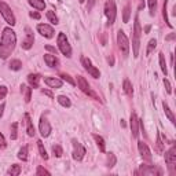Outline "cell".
<instances>
[{"label":"cell","instance_id":"cell-51","mask_svg":"<svg viewBox=\"0 0 176 176\" xmlns=\"http://www.w3.org/2000/svg\"><path fill=\"white\" fill-rule=\"evenodd\" d=\"M94 2H95V0H89V3H88V7H87V10H88V11H89V10L92 8V6H94Z\"/></svg>","mask_w":176,"mask_h":176},{"label":"cell","instance_id":"cell-21","mask_svg":"<svg viewBox=\"0 0 176 176\" xmlns=\"http://www.w3.org/2000/svg\"><path fill=\"white\" fill-rule=\"evenodd\" d=\"M28 3L33 7V8L39 10V11H43L45 8V3L44 0H28Z\"/></svg>","mask_w":176,"mask_h":176},{"label":"cell","instance_id":"cell-43","mask_svg":"<svg viewBox=\"0 0 176 176\" xmlns=\"http://www.w3.org/2000/svg\"><path fill=\"white\" fill-rule=\"evenodd\" d=\"M7 87L6 85H0V99H4L6 98V95H7Z\"/></svg>","mask_w":176,"mask_h":176},{"label":"cell","instance_id":"cell-47","mask_svg":"<svg viewBox=\"0 0 176 176\" xmlns=\"http://www.w3.org/2000/svg\"><path fill=\"white\" fill-rule=\"evenodd\" d=\"M29 15H30V18H35V19H40V18H41L40 14L36 13V11H30V13H29Z\"/></svg>","mask_w":176,"mask_h":176},{"label":"cell","instance_id":"cell-40","mask_svg":"<svg viewBox=\"0 0 176 176\" xmlns=\"http://www.w3.org/2000/svg\"><path fill=\"white\" fill-rule=\"evenodd\" d=\"M129 15H131V7L127 4V6L124 7V15H123V21H124L125 24L129 21Z\"/></svg>","mask_w":176,"mask_h":176},{"label":"cell","instance_id":"cell-46","mask_svg":"<svg viewBox=\"0 0 176 176\" xmlns=\"http://www.w3.org/2000/svg\"><path fill=\"white\" fill-rule=\"evenodd\" d=\"M45 50H47V51H50V52H52L54 55H56V48H55V47H52V45L47 44V45H45Z\"/></svg>","mask_w":176,"mask_h":176},{"label":"cell","instance_id":"cell-3","mask_svg":"<svg viewBox=\"0 0 176 176\" xmlns=\"http://www.w3.org/2000/svg\"><path fill=\"white\" fill-rule=\"evenodd\" d=\"M105 15L107 18V24L113 25L114 21H116V17H117V7H116L114 0H106V3H105Z\"/></svg>","mask_w":176,"mask_h":176},{"label":"cell","instance_id":"cell-39","mask_svg":"<svg viewBox=\"0 0 176 176\" xmlns=\"http://www.w3.org/2000/svg\"><path fill=\"white\" fill-rule=\"evenodd\" d=\"M156 8H157V0H149V10L152 17L156 14Z\"/></svg>","mask_w":176,"mask_h":176},{"label":"cell","instance_id":"cell-53","mask_svg":"<svg viewBox=\"0 0 176 176\" xmlns=\"http://www.w3.org/2000/svg\"><path fill=\"white\" fill-rule=\"evenodd\" d=\"M109 63L113 65V63H114V59H113V58H109Z\"/></svg>","mask_w":176,"mask_h":176},{"label":"cell","instance_id":"cell-31","mask_svg":"<svg viewBox=\"0 0 176 176\" xmlns=\"http://www.w3.org/2000/svg\"><path fill=\"white\" fill-rule=\"evenodd\" d=\"M160 66H161L163 73L167 76V74H168V69H167V62H165V55L163 52H160Z\"/></svg>","mask_w":176,"mask_h":176},{"label":"cell","instance_id":"cell-49","mask_svg":"<svg viewBox=\"0 0 176 176\" xmlns=\"http://www.w3.org/2000/svg\"><path fill=\"white\" fill-rule=\"evenodd\" d=\"M4 107H6L4 103H2V105H0V117H2L3 113H4Z\"/></svg>","mask_w":176,"mask_h":176},{"label":"cell","instance_id":"cell-54","mask_svg":"<svg viewBox=\"0 0 176 176\" xmlns=\"http://www.w3.org/2000/svg\"><path fill=\"white\" fill-rule=\"evenodd\" d=\"M78 2H80V3H84V2H85V0H78Z\"/></svg>","mask_w":176,"mask_h":176},{"label":"cell","instance_id":"cell-36","mask_svg":"<svg viewBox=\"0 0 176 176\" xmlns=\"http://www.w3.org/2000/svg\"><path fill=\"white\" fill-rule=\"evenodd\" d=\"M157 150H158L160 153H164V142H163V135L157 134Z\"/></svg>","mask_w":176,"mask_h":176},{"label":"cell","instance_id":"cell-6","mask_svg":"<svg viewBox=\"0 0 176 176\" xmlns=\"http://www.w3.org/2000/svg\"><path fill=\"white\" fill-rule=\"evenodd\" d=\"M0 14L3 15V18L6 19V22L8 25H11L14 26L17 22H15V17H14V14L11 11V8H10L8 4H6L4 2H0Z\"/></svg>","mask_w":176,"mask_h":176},{"label":"cell","instance_id":"cell-8","mask_svg":"<svg viewBox=\"0 0 176 176\" xmlns=\"http://www.w3.org/2000/svg\"><path fill=\"white\" fill-rule=\"evenodd\" d=\"M72 143H73V153H72V157H73V160H76V161H81L85 156L84 146H83L78 141H76V139H73Z\"/></svg>","mask_w":176,"mask_h":176},{"label":"cell","instance_id":"cell-26","mask_svg":"<svg viewBox=\"0 0 176 176\" xmlns=\"http://www.w3.org/2000/svg\"><path fill=\"white\" fill-rule=\"evenodd\" d=\"M163 107H164V112H165V116H167L168 118H169V121L172 124H175L176 123V120H175V116H173V113L171 112V109H169V106L167 105V103H163Z\"/></svg>","mask_w":176,"mask_h":176},{"label":"cell","instance_id":"cell-1","mask_svg":"<svg viewBox=\"0 0 176 176\" xmlns=\"http://www.w3.org/2000/svg\"><path fill=\"white\" fill-rule=\"evenodd\" d=\"M17 44V35L11 28H6L2 33V40H0V58L7 59L13 54Z\"/></svg>","mask_w":176,"mask_h":176},{"label":"cell","instance_id":"cell-12","mask_svg":"<svg viewBox=\"0 0 176 176\" xmlns=\"http://www.w3.org/2000/svg\"><path fill=\"white\" fill-rule=\"evenodd\" d=\"M25 32H26V36H25V39L22 40V48L24 50H30L32 45H33L35 43V36H33V32H32L30 28H25Z\"/></svg>","mask_w":176,"mask_h":176},{"label":"cell","instance_id":"cell-14","mask_svg":"<svg viewBox=\"0 0 176 176\" xmlns=\"http://www.w3.org/2000/svg\"><path fill=\"white\" fill-rule=\"evenodd\" d=\"M138 149H139V153H141L142 158L145 161H149V163H152V152H150V149L147 147L146 143H143L142 141L138 142Z\"/></svg>","mask_w":176,"mask_h":176},{"label":"cell","instance_id":"cell-44","mask_svg":"<svg viewBox=\"0 0 176 176\" xmlns=\"http://www.w3.org/2000/svg\"><path fill=\"white\" fill-rule=\"evenodd\" d=\"M164 85H165V89H167L168 94H172V87H171V83L168 78H164Z\"/></svg>","mask_w":176,"mask_h":176},{"label":"cell","instance_id":"cell-35","mask_svg":"<svg viewBox=\"0 0 176 176\" xmlns=\"http://www.w3.org/2000/svg\"><path fill=\"white\" fill-rule=\"evenodd\" d=\"M156 47H157V40H156V39H152V40L149 41V44H147V50H146L147 55H150V54L156 50Z\"/></svg>","mask_w":176,"mask_h":176},{"label":"cell","instance_id":"cell-45","mask_svg":"<svg viewBox=\"0 0 176 176\" xmlns=\"http://www.w3.org/2000/svg\"><path fill=\"white\" fill-rule=\"evenodd\" d=\"M6 139H4V136H3V134L2 132H0V149H4L6 147Z\"/></svg>","mask_w":176,"mask_h":176},{"label":"cell","instance_id":"cell-7","mask_svg":"<svg viewBox=\"0 0 176 176\" xmlns=\"http://www.w3.org/2000/svg\"><path fill=\"white\" fill-rule=\"evenodd\" d=\"M81 65L84 66V69L88 72V74L94 78H99L100 77V72L96 69V67L92 65L91 59L87 58V56H81Z\"/></svg>","mask_w":176,"mask_h":176},{"label":"cell","instance_id":"cell-37","mask_svg":"<svg viewBox=\"0 0 176 176\" xmlns=\"http://www.w3.org/2000/svg\"><path fill=\"white\" fill-rule=\"evenodd\" d=\"M52 153H54V156H55L56 158H59V157H62L63 150H62V147H61L59 145H54L52 146Z\"/></svg>","mask_w":176,"mask_h":176},{"label":"cell","instance_id":"cell-13","mask_svg":"<svg viewBox=\"0 0 176 176\" xmlns=\"http://www.w3.org/2000/svg\"><path fill=\"white\" fill-rule=\"evenodd\" d=\"M165 163L168 164L169 169H172V168L175 167V164H176V147L175 146H172L171 149L165 153Z\"/></svg>","mask_w":176,"mask_h":176},{"label":"cell","instance_id":"cell-11","mask_svg":"<svg viewBox=\"0 0 176 176\" xmlns=\"http://www.w3.org/2000/svg\"><path fill=\"white\" fill-rule=\"evenodd\" d=\"M37 32L41 36L47 37V39H52L54 35H55V30H54V28L51 26V25H48V24H39L37 25Z\"/></svg>","mask_w":176,"mask_h":176},{"label":"cell","instance_id":"cell-15","mask_svg":"<svg viewBox=\"0 0 176 176\" xmlns=\"http://www.w3.org/2000/svg\"><path fill=\"white\" fill-rule=\"evenodd\" d=\"M129 127H131V131H132V136H134V138H138L139 136V118L136 116V113H131Z\"/></svg>","mask_w":176,"mask_h":176},{"label":"cell","instance_id":"cell-48","mask_svg":"<svg viewBox=\"0 0 176 176\" xmlns=\"http://www.w3.org/2000/svg\"><path fill=\"white\" fill-rule=\"evenodd\" d=\"M41 92H43V94H44V95H47L48 98H54L52 92H51V91H48V89H41Z\"/></svg>","mask_w":176,"mask_h":176},{"label":"cell","instance_id":"cell-16","mask_svg":"<svg viewBox=\"0 0 176 176\" xmlns=\"http://www.w3.org/2000/svg\"><path fill=\"white\" fill-rule=\"evenodd\" d=\"M44 83L48 85L50 88H61L63 85L62 80H59V78H55V77H45L44 78Z\"/></svg>","mask_w":176,"mask_h":176},{"label":"cell","instance_id":"cell-20","mask_svg":"<svg viewBox=\"0 0 176 176\" xmlns=\"http://www.w3.org/2000/svg\"><path fill=\"white\" fill-rule=\"evenodd\" d=\"M25 120H26V132H28V135L29 136H35V127H33V123H32V120H30V116L29 114H25Z\"/></svg>","mask_w":176,"mask_h":176},{"label":"cell","instance_id":"cell-5","mask_svg":"<svg viewBox=\"0 0 176 176\" xmlns=\"http://www.w3.org/2000/svg\"><path fill=\"white\" fill-rule=\"evenodd\" d=\"M117 44H118V47H120L121 52H123V55L127 58L129 55V47H131V45H129V40H128L127 35H125L123 30H118V33H117Z\"/></svg>","mask_w":176,"mask_h":176},{"label":"cell","instance_id":"cell-24","mask_svg":"<svg viewBox=\"0 0 176 176\" xmlns=\"http://www.w3.org/2000/svg\"><path fill=\"white\" fill-rule=\"evenodd\" d=\"M123 88H124V92L128 96H132V94H134V89H132V84H131V81H129L128 78H125V80H124Z\"/></svg>","mask_w":176,"mask_h":176},{"label":"cell","instance_id":"cell-18","mask_svg":"<svg viewBox=\"0 0 176 176\" xmlns=\"http://www.w3.org/2000/svg\"><path fill=\"white\" fill-rule=\"evenodd\" d=\"M44 62L47 63V66L50 67H58V59H56L55 55H51V54H45L44 55Z\"/></svg>","mask_w":176,"mask_h":176},{"label":"cell","instance_id":"cell-19","mask_svg":"<svg viewBox=\"0 0 176 176\" xmlns=\"http://www.w3.org/2000/svg\"><path fill=\"white\" fill-rule=\"evenodd\" d=\"M141 169H142L143 175H156V173L163 175V172H161L160 169H157V168H154V167H145V165H142Z\"/></svg>","mask_w":176,"mask_h":176},{"label":"cell","instance_id":"cell-38","mask_svg":"<svg viewBox=\"0 0 176 176\" xmlns=\"http://www.w3.org/2000/svg\"><path fill=\"white\" fill-rule=\"evenodd\" d=\"M17 128H18V123H14V124L11 125V132H10V138H11V141H15V139L18 138Z\"/></svg>","mask_w":176,"mask_h":176},{"label":"cell","instance_id":"cell-28","mask_svg":"<svg viewBox=\"0 0 176 176\" xmlns=\"http://www.w3.org/2000/svg\"><path fill=\"white\" fill-rule=\"evenodd\" d=\"M163 17L165 19V24L168 25L169 28H172V24L169 22V18H168V0L164 2V6H163Z\"/></svg>","mask_w":176,"mask_h":176},{"label":"cell","instance_id":"cell-30","mask_svg":"<svg viewBox=\"0 0 176 176\" xmlns=\"http://www.w3.org/2000/svg\"><path fill=\"white\" fill-rule=\"evenodd\" d=\"M117 163V158H116V156H114L113 153H107V161H106V165L109 168H113L114 165H116Z\"/></svg>","mask_w":176,"mask_h":176},{"label":"cell","instance_id":"cell-41","mask_svg":"<svg viewBox=\"0 0 176 176\" xmlns=\"http://www.w3.org/2000/svg\"><path fill=\"white\" fill-rule=\"evenodd\" d=\"M59 76L62 77V80H63V81H67V83H69L70 85H76V81H74L73 78H72V77H70V76H69V74H67V73H61Z\"/></svg>","mask_w":176,"mask_h":176},{"label":"cell","instance_id":"cell-22","mask_svg":"<svg viewBox=\"0 0 176 176\" xmlns=\"http://www.w3.org/2000/svg\"><path fill=\"white\" fill-rule=\"evenodd\" d=\"M94 136V139H95V142H96V145H98L99 147V150L102 153H105L106 152V143H105V139L102 138V136H99V135H92Z\"/></svg>","mask_w":176,"mask_h":176},{"label":"cell","instance_id":"cell-29","mask_svg":"<svg viewBox=\"0 0 176 176\" xmlns=\"http://www.w3.org/2000/svg\"><path fill=\"white\" fill-rule=\"evenodd\" d=\"M8 67H10V70H14V72L21 70V67H22V62H21L19 59H13L11 62H10Z\"/></svg>","mask_w":176,"mask_h":176},{"label":"cell","instance_id":"cell-25","mask_svg":"<svg viewBox=\"0 0 176 176\" xmlns=\"http://www.w3.org/2000/svg\"><path fill=\"white\" fill-rule=\"evenodd\" d=\"M56 100H58V103L61 106H63V107H70L72 106L70 99L67 98V96H65V95H59L58 98H56Z\"/></svg>","mask_w":176,"mask_h":176},{"label":"cell","instance_id":"cell-2","mask_svg":"<svg viewBox=\"0 0 176 176\" xmlns=\"http://www.w3.org/2000/svg\"><path fill=\"white\" fill-rule=\"evenodd\" d=\"M141 24H139V17H135V24H134V39H132V51H134V56L138 58L139 56V44H141Z\"/></svg>","mask_w":176,"mask_h":176},{"label":"cell","instance_id":"cell-33","mask_svg":"<svg viewBox=\"0 0 176 176\" xmlns=\"http://www.w3.org/2000/svg\"><path fill=\"white\" fill-rule=\"evenodd\" d=\"M37 147H39V153H40V156H41L44 160H48V154H47V152H45L44 145H43L41 141H37Z\"/></svg>","mask_w":176,"mask_h":176},{"label":"cell","instance_id":"cell-9","mask_svg":"<svg viewBox=\"0 0 176 176\" xmlns=\"http://www.w3.org/2000/svg\"><path fill=\"white\" fill-rule=\"evenodd\" d=\"M77 84H78V88L81 89L84 94H87V95H89V96H92L94 99H99L98 96H96V94L94 91H92L91 88H89V84H88V81L85 80L83 76H77Z\"/></svg>","mask_w":176,"mask_h":176},{"label":"cell","instance_id":"cell-27","mask_svg":"<svg viewBox=\"0 0 176 176\" xmlns=\"http://www.w3.org/2000/svg\"><path fill=\"white\" fill-rule=\"evenodd\" d=\"M21 92H24L25 94V102H30V98H32V88L26 87V85H21Z\"/></svg>","mask_w":176,"mask_h":176},{"label":"cell","instance_id":"cell-10","mask_svg":"<svg viewBox=\"0 0 176 176\" xmlns=\"http://www.w3.org/2000/svg\"><path fill=\"white\" fill-rule=\"evenodd\" d=\"M39 131H40V134L43 138H47L51 134V124H50V121L47 120V117L41 116L40 117V121H39Z\"/></svg>","mask_w":176,"mask_h":176},{"label":"cell","instance_id":"cell-42","mask_svg":"<svg viewBox=\"0 0 176 176\" xmlns=\"http://www.w3.org/2000/svg\"><path fill=\"white\" fill-rule=\"evenodd\" d=\"M36 175L37 176H41V175H45V176H50L51 173L47 171V169H44L43 167H37V171H36Z\"/></svg>","mask_w":176,"mask_h":176},{"label":"cell","instance_id":"cell-34","mask_svg":"<svg viewBox=\"0 0 176 176\" xmlns=\"http://www.w3.org/2000/svg\"><path fill=\"white\" fill-rule=\"evenodd\" d=\"M47 19H48L52 25H58V24H59L58 17L55 15V13H54V11H47Z\"/></svg>","mask_w":176,"mask_h":176},{"label":"cell","instance_id":"cell-52","mask_svg":"<svg viewBox=\"0 0 176 176\" xmlns=\"http://www.w3.org/2000/svg\"><path fill=\"white\" fill-rule=\"evenodd\" d=\"M150 29H152V25H146L145 26V33H149Z\"/></svg>","mask_w":176,"mask_h":176},{"label":"cell","instance_id":"cell-50","mask_svg":"<svg viewBox=\"0 0 176 176\" xmlns=\"http://www.w3.org/2000/svg\"><path fill=\"white\" fill-rule=\"evenodd\" d=\"M175 37H176V35L172 33V35H169V36H167V37H165V40H173Z\"/></svg>","mask_w":176,"mask_h":176},{"label":"cell","instance_id":"cell-23","mask_svg":"<svg viewBox=\"0 0 176 176\" xmlns=\"http://www.w3.org/2000/svg\"><path fill=\"white\" fill-rule=\"evenodd\" d=\"M19 173H21V165H18V164H13L10 167V169L7 171V175L8 176H18Z\"/></svg>","mask_w":176,"mask_h":176},{"label":"cell","instance_id":"cell-4","mask_svg":"<svg viewBox=\"0 0 176 176\" xmlns=\"http://www.w3.org/2000/svg\"><path fill=\"white\" fill-rule=\"evenodd\" d=\"M56 43H58L59 51L62 52L66 58H70L72 56V47H70L69 41H67V39H66V35L61 32V33L58 35V39H56Z\"/></svg>","mask_w":176,"mask_h":176},{"label":"cell","instance_id":"cell-32","mask_svg":"<svg viewBox=\"0 0 176 176\" xmlns=\"http://www.w3.org/2000/svg\"><path fill=\"white\" fill-rule=\"evenodd\" d=\"M18 158L22 160V161H28V147L26 146L19 149V152H18Z\"/></svg>","mask_w":176,"mask_h":176},{"label":"cell","instance_id":"cell-17","mask_svg":"<svg viewBox=\"0 0 176 176\" xmlns=\"http://www.w3.org/2000/svg\"><path fill=\"white\" fill-rule=\"evenodd\" d=\"M40 78L41 76L37 73H30L29 76H28V81H29L30 87L32 88H39V84H40Z\"/></svg>","mask_w":176,"mask_h":176}]
</instances>
